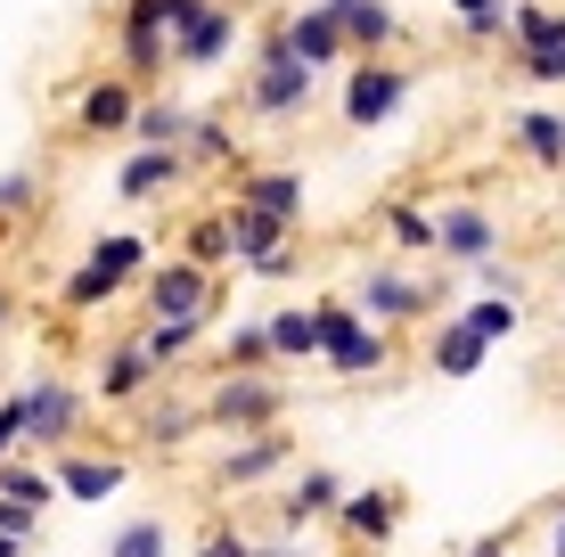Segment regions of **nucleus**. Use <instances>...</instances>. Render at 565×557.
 Wrapping results in <instances>:
<instances>
[{"instance_id":"13","label":"nucleus","mask_w":565,"mask_h":557,"mask_svg":"<svg viewBox=\"0 0 565 557\" xmlns=\"http://www.w3.org/2000/svg\"><path fill=\"white\" fill-rule=\"evenodd\" d=\"M115 66L140 90H156L172 74V0H124L115 9Z\"/></svg>"},{"instance_id":"20","label":"nucleus","mask_w":565,"mask_h":557,"mask_svg":"<svg viewBox=\"0 0 565 557\" xmlns=\"http://www.w3.org/2000/svg\"><path fill=\"white\" fill-rule=\"evenodd\" d=\"M198 435H213V427H205V401L172 394V377H164V386L140 401V435H131V443H148V451H181V443H198Z\"/></svg>"},{"instance_id":"16","label":"nucleus","mask_w":565,"mask_h":557,"mask_svg":"<svg viewBox=\"0 0 565 557\" xmlns=\"http://www.w3.org/2000/svg\"><path fill=\"white\" fill-rule=\"evenodd\" d=\"M509 246V229H500V214L483 197H443L435 205V263H451V271H467V263L500 255Z\"/></svg>"},{"instance_id":"29","label":"nucleus","mask_w":565,"mask_h":557,"mask_svg":"<svg viewBox=\"0 0 565 557\" xmlns=\"http://www.w3.org/2000/svg\"><path fill=\"white\" fill-rule=\"evenodd\" d=\"M205 329H213V320H140L131 336H140V344H148V361L172 377V369H189V361L205 353Z\"/></svg>"},{"instance_id":"33","label":"nucleus","mask_w":565,"mask_h":557,"mask_svg":"<svg viewBox=\"0 0 565 557\" xmlns=\"http://www.w3.org/2000/svg\"><path fill=\"white\" fill-rule=\"evenodd\" d=\"M459 320H467L483 344H509V336L524 329V296H492V287H476V303H459Z\"/></svg>"},{"instance_id":"12","label":"nucleus","mask_w":565,"mask_h":557,"mask_svg":"<svg viewBox=\"0 0 565 557\" xmlns=\"http://www.w3.org/2000/svg\"><path fill=\"white\" fill-rule=\"evenodd\" d=\"M287 418V386L279 369H222L205 394V427L213 435H255V427H279Z\"/></svg>"},{"instance_id":"37","label":"nucleus","mask_w":565,"mask_h":557,"mask_svg":"<svg viewBox=\"0 0 565 557\" xmlns=\"http://www.w3.org/2000/svg\"><path fill=\"white\" fill-rule=\"evenodd\" d=\"M459 42H509V0H451Z\"/></svg>"},{"instance_id":"38","label":"nucleus","mask_w":565,"mask_h":557,"mask_svg":"<svg viewBox=\"0 0 565 557\" xmlns=\"http://www.w3.org/2000/svg\"><path fill=\"white\" fill-rule=\"evenodd\" d=\"M198 557H255V533H246L238 516H205V533H198Z\"/></svg>"},{"instance_id":"42","label":"nucleus","mask_w":565,"mask_h":557,"mask_svg":"<svg viewBox=\"0 0 565 557\" xmlns=\"http://www.w3.org/2000/svg\"><path fill=\"white\" fill-rule=\"evenodd\" d=\"M459 557H516V542H509V533H483V542H467Z\"/></svg>"},{"instance_id":"31","label":"nucleus","mask_w":565,"mask_h":557,"mask_svg":"<svg viewBox=\"0 0 565 557\" xmlns=\"http://www.w3.org/2000/svg\"><path fill=\"white\" fill-rule=\"evenodd\" d=\"M0 501H33V508H57V475L42 451H9L0 459Z\"/></svg>"},{"instance_id":"44","label":"nucleus","mask_w":565,"mask_h":557,"mask_svg":"<svg viewBox=\"0 0 565 557\" xmlns=\"http://www.w3.org/2000/svg\"><path fill=\"white\" fill-rule=\"evenodd\" d=\"M550 557H565V492L550 501Z\"/></svg>"},{"instance_id":"3","label":"nucleus","mask_w":565,"mask_h":557,"mask_svg":"<svg viewBox=\"0 0 565 557\" xmlns=\"http://www.w3.org/2000/svg\"><path fill=\"white\" fill-rule=\"evenodd\" d=\"M311 312H320V369L328 377L353 386V377H385L394 369V329H377L353 296H311Z\"/></svg>"},{"instance_id":"21","label":"nucleus","mask_w":565,"mask_h":557,"mask_svg":"<svg viewBox=\"0 0 565 557\" xmlns=\"http://www.w3.org/2000/svg\"><path fill=\"white\" fill-rule=\"evenodd\" d=\"M279 25H287V50H296L303 66H320V74L353 57V42H344V25H337V9H328V0H311V9H287Z\"/></svg>"},{"instance_id":"46","label":"nucleus","mask_w":565,"mask_h":557,"mask_svg":"<svg viewBox=\"0 0 565 557\" xmlns=\"http://www.w3.org/2000/svg\"><path fill=\"white\" fill-rule=\"evenodd\" d=\"M0 557H25V542H17V533H0Z\"/></svg>"},{"instance_id":"18","label":"nucleus","mask_w":565,"mask_h":557,"mask_svg":"<svg viewBox=\"0 0 565 557\" xmlns=\"http://www.w3.org/2000/svg\"><path fill=\"white\" fill-rule=\"evenodd\" d=\"M222 181H230V205H255V214H279V222H296V229H303L311 189H303V172H296V164H255V157H246L238 172H222Z\"/></svg>"},{"instance_id":"17","label":"nucleus","mask_w":565,"mask_h":557,"mask_svg":"<svg viewBox=\"0 0 565 557\" xmlns=\"http://www.w3.org/2000/svg\"><path fill=\"white\" fill-rule=\"evenodd\" d=\"M337 501H344V475L337 468H320V459H303V468H287L279 475V533H320L328 516H337Z\"/></svg>"},{"instance_id":"1","label":"nucleus","mask_w":565,"mask_h":557,"mask_svg":"<svg viewBox=\"0 0 565 557\" xmlns=\"http://www.w3.org/2000/svg\"><path fill=\"white\" fill-rule=\"evenodd\" d=\"M148 263H156V238H140V229H99V238L83 246V263L57 279V312L90 320V312H107V303H124Z\"/></svg>"},{"instance_id":"43","label":"nucleus","mask_w":565,"mask_h":557,"mask_svg":"<svg viewBox=\"0 0 565 557\" xmlns=\"http://www.w3.org/2000/svg\"><path fill=\"white\" fill-rule=\"evenodd\" d=\"M255 557H303V533H270V542H255Z\"/></svg>"},{"instance_id":"25","label":"nucleus","mask_w":565,"mask_h":557,"mask_svg":"<svg viewBox=\"0 0 565 557\" xmlns=\"http://www.w3.org/2000/svg\"><path fill=\"white\" fill-rule=\"evenodd\" d=\"M181 157H189V172H238V164H246V140H238V124H230V115L198 107V124H189Z\"/></svg>"},{"instance_id":"26","label":"nucleus","mask_w":565,"mask_h":557,"mask_svg":"<svg viewBox=\"0 0 565 557\" xmlns=\"http://www.w3.org/2000/svg\"><path fill=\"white\" fill-rule=\"evenodd\" d=\"M198 107L172 99V90H140V115H131V148H181Z\"/></svg>"},{"instance_id":"28","label":"nucleus","mask_w":565,"mask_h":557,"mask_svg":"<svg viewBox=\"0 0 565 557\" xmlns=\"http://www.w3.org/2000/svg\"><path fill=\"white\" fill-rule=\"evenodd\" d=\"M172 255L205 263V271H230V263H238V246H230V205H205V214H189L181 238H172Z\"/></svg>"},{"instance_id":"2","label":"nucleus","mask_w":565,"mask_h":557,"mask_svg":"<svg viewBox=\"0 0 565 557\" xmlns=\"http://www.w3.org/2000/svg\"><path fill=\"white\" fill-rule=\"evenodd\" d=\"M311 99H320V66H303L296 50H287V25L270 17V25L255 33V57H246V115L270 131L303 124Z\"/></svg>"},{"instance_id":"10","label":"nucleus","mask_w":565,"mask_h":557,"mask_svg":"<svg viewBox=\"0 0 565 557\" xmlns=\"http://www.w3.org/2000/svg\"><path fill=\"white\" fill-rule=\"evenodd\" d=\"M83 427H90V386H74V377H57V369H33L25 377V451H66V443H83Z\"/></svg>"},{"instance_id":"5","label":"nucleus","mask_w":565,"mask_h":557,"mask_svg":"<svg viewBox=\"0 0 565 557\" xmlns=\"http://www.w3.org/2000/svg\"><path fill=\"white\" fill-rule=\"evenodd\" d=\"M353 303L377 329H426V320L443 312V279H418L402 255H385V263H361V279H353Z\"/></svg>"},{"instance_id":"47","label":"nucleus","mask_w":565,"mask_h":557,"mask_svg":"<svg viewBox=\"0 0 565 557\" xmlns=\"http://www.w3.org/2000/svg\"><path fill=\"white\" fill-rule=\"evenodd\" d=\"M9 238H17V222H9V214H0V255H9Z\"/></svg>"},{"instance_id":"24","label":"nucleus","mask_w":565,"mask_h":557,"mask_svg":"<svg viewBox=\"0 0 565 557\" xmlns=\"http://www.w3.org/2000/svg\"><path fill=\"white\" fill-rule=\"evenodd\" d=\"M328 9H337L353 57H385V50L402 42V9H394V0H328Z\"/></svg>"},{"instance_id":"39","label":"nucleus","mask_w":565,"mask_h":557,"mask_svg":"<svg viewBox=\"0 0 565 557\" xmlns=\"http://www.w3.org/2000/svg\"><path fill=\"white\" fill-rule=\"evenodd\" d=\"M509 66L524 74V83H550V90H565V42H550V50H509Z\"/></svg>"},{"instance_id":"36","label":"nucleus","mask_w":565,"mask_h":557,"mask_svg":"<svg viewBox=\"0 0 565 557\" xmlns=\"http://www.w3.org/2000/svg\"><path fill=\"white\" fill-rule=\"evenodd\" d=\"M107 557H172V525L164 516H131L107 533Z\"/></svg>"},{"instance_id":"30","label":"nucleus","mask_w":565,"mask_h":557,"mask_svg":"<svg viewBox=\"0 0 565 557\" xmlns=\"http://www.w3.org/2000/svg\"><path fill=\"white\" fill-rule=\"evenodd\" d=\"M377 229H385V246H394L402 263H411V255H435V214L411 205V197H385V205H377Z\"/></svg>"},{"instance_id":"34","label":"nucleus","mask_w":565,"mask_h":557,"mask_svg":"<svg viewBox=\"0 0 565 557\" xmlns=\"http://www.w3.org/2000/svg\"><path fill=\"white\" fill-rule=\"evenodd\" d=\"M42 205H50L42 164H9V172H0V214H9V222H33Z\"/></svg>"},{"instance_id":"22","label":"nucleus","mask_w":565,"mask_h":557,"mask_svg":"<svg viewBox=\"0 0 565 557\" xmlns=\"http://www.w3.org/2000/svg\"><path fill=\"white\" fill-rule=\"evenodd\" d=\"M509 148L533 172H550V181H557V172H565V107H516L509 115Z\"/></svg>"},{"instance_id":"4","label":"nucleus","mask_w":565,"mask_h":557,"mask_svg":"<svg viewBox=\"0 0 565 557\" xmlns=\"http://www.w3.org/2000/svg\"><path fill=\"white\" fill-rule=\"evenodd\" d=\"M131 115H140V83L107 57V66L83 74L74 99H66V148H115V140H131Z\"/></svg>"},{"instance_id":"19","label":"nucleus","mask_w":565,"mask_h":557,"mask_svg":"<svg viewBox=\"0 0 565 557\" xmlns=\"http://www.w3.org/2000/svg\"><path fill=\"white\" fill-rule=\"evenodd\" d=\"M181 181H198L181 148H131V140H124V164H115V181H107V189H115L124 205H164Z\"/></svg>"},{"instance_id":"7","label":"nucleus","mask_w":565,"mask_h":557,"mask_svg":"<svg viewBox=\"0 0 565 557\" xmlns=\"http://www.w3.org/2000/svg\"><path fill=\"white\" fill-rule=\"evenodd\" d=\"M131 296H140V320H213L222 312V271H205L189 255H156Z\"/></svg>"},{"instance_id":"35","label":"nucleus","mask_w":565,"mask_h":557,"mask_svg":"<svg viewBox=\"0 0 565 557\" xmlns=\"http://www.w3.org/2000/svg\"><path fill=\"white\" fill-rule=\"evenodd\" d=\"M213 361H222V369H279V353H270V329H263V320H238V329L222 336V353H213Z\"/></svg>"},{"instance_id":"48","label":"nucleus","mask_w":565,"mask_h":557,"mask_svg":"<svg viewBox=\"0 0 565 557\" xmlns=\"http://www.w3.org/2000/svg\"><path fill=\"white\" fill-rule=\"evenodd\" d=\"M25 557H50V549H42V542H33V549H25Z\"/></svg>"},{"instance_id":"14","label":"nucleus","mask_w":565,"mask_h":557,"mask_svg":"<svg viewBox=\"0 0 565 557\" xmlns=\"http://www.w3.org/2000/svg\"><path fill=\"white\" fill-rule=\"evenodd\" d=\"M164 386V369L148 361L140 336H107L99 361H90V410H140V401Z\"/></svg>"},{"instance_id":"9","label":"nucleus","mask_w":565,"mask_h":557,"mask_svg":"<svg viewBox=\"0 0 565 557\" xmlns=\"http://www.w3.org/2000/svg\"><path fill=\"white\" fill-rule=\"evenodd\" d=\"M238 0H172V74H213L238 50Z\"/></svg>"},{"instance_id":"8","label":"nucleus","mask_w":565,"mask_h":557,"mask_svg":"<svg viewBox=\"0 0 565 557\" xmlns=\"http://www.w3.org/2000/svg\"><path fill=\"white\" fill-rule=\"evenodd\" d=\"M411 525V492L394 484V475H369V484H344V501L337 516H328V533H337L344 549H361V557H377L394 533Z\"/></svg>"},{"instance_id":"32","label":"nucleus","mask_w":565,"mask_h":557,"mask_svg":"<svg viewBox=\"0 0 565 557\" xmlns=\"http://www.w3.org/2000/svg\"><path fill=\"white\" fill-rule=\"evenodd\" d=\"M230 205V197H222ZM296 238V222H279V214H255V205H230V246H238V263H255L270 255V246H287Z\"/></svg>"},{"instance_id":"23","label":"nucleus","mask_w":565,"mask_h":557,"mask_svg":"<svg viewBox=\"0 0 565 557\" xmlns=\"http://www.w3.org/2000/svg\"><path fill=\"white\" fill-rule=\"evenodd\" d=\"M483 361H492V344L467 329L459 312H435V320H426V369H435V377H476Z\"/></svg>"},{"instance_id":"49","label":"nucleus","mask_w":565,"mask_h":557,"mask_svg":"<svg viewBox=\"0 0 565 557\" xmlns=\"http://www.w3.org/2000/svg\"><path fill=\"white\" fill-rule=\"evenodd\" d=\"M344 557H361V549H344Z\"/></svg>"},{"instance_id":"11","label":"nucleus","mask_w":565,"mask_h":557,"mask_svg":"<svg viewBox=\"0 0 565 557\" xmlns=\"http://www.w3.org/2000/svg\"><path fill=\"white\" fill-rule=\"evenodd\" d=\"M296 468V435H287V418L279 427H255V435H230L222 451H213V468H205V484L222 492H263V484H279V475Z\"/></svg>"},{"instance_id":"40","label":"nucleus","mask_w":565,"mask_h":557,"mask_svg":"<svg viewBox=\"0 0 565 557\" xmlns=\"http://www.w3.org/2000/svg\"><path fill=\"white\" fill-rule=\"evenodd\" d=\"M246 271H255L263 287H287V279H296V271H303V246H296V238H287V246H270V255H255V263H246Z\"/></svg>"},{"instance_id":"6","label":"nucleus","mask_w":565,"mask_h":557,"mask_svg":"<svg viewBox=\"0 0 565 557\" xmlns=\"http://www.w3.org/2000/svg\"><path fill=\"white\" fill-rule=\"evenodd\" d=\"M411 90H418V66L411 57H344V99H337V115H344V131H385L402 107H411Z\"/></svg>"},{"instance_id":"41","label":"nucleus","mask_w":565,"mask_h":557,"mask_svg":"<svg viewBox=\"0 0 565 557\" xmlns=\"http://www.w3.org/2000/svg\"><path fill=\"white\" fill-rule=\"evenodd\" d=\"M9 451H25V386L0 394V459H9Z\"/></svg>"},{"instance_id":"27","label":"nucleus","mask_w":565,"mask_h":557,"mask_svg":"<svg viewBox=\"0 0 565 557\" xmlns=\"http://www.w3.org/2000/svg\"><path fill=\"white\" fill-rule=\"evenodd\" d=\"M263 329H270V353H279V369H296V361H320V312H311V303H270Z\"/></svg>"},{"instance_id":"45","label":"nucleus","mask_w":565,"mask_h":557,"mask_svg":"<svg viewBox=\"0 0 565 557\" xmlns=\"http://www.w3.org/2000/svg\"><path fill=\"white\" fill-rule=\"evenodd\" d=\"M9 329H17V296L0 287V336H9Z\"/></svg>"},{"instance_id":"15","label":"nucleus","mask_w":565,"mask_h":557,"mask_svg":"<svg viewBox=\"0 0 565 557\" xmlns=\"http://www.w3.org/2000/svg\"><path fill=\"white\" fill-rule=\"evenodd\" d=\"M50 475H57V501H74V508H107L115 492L131 484V451L66 443V451H50Z\"/></svg>"}]
</instances>
